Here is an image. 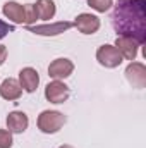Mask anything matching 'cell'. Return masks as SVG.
I'll list each match as a JSON object with an SVG mask.
<instances>
[{
	"label": "cell",
	"instance_id": "1",
	"mask_svg": "<svg viewBox=\"0 0 146 148\" xmlns=\"http://www.w3.org/2000/svg\"><path fill=\"white\" fill-rule=\"evenodd\" d=\"M112 24L119 36H129L138 45H143L146 41V0L117 2Z\"/></svg>",
	"mask_w": 146,
	"mask_h": 148
},
{
	"label": "cell",
	"instance_id": "7",
	"mask_svg": "<svg viewBox=\"0 0 146 148\" xmlns=\"http://www.w3.org/2000/svg\"><path fill=\"white\" fill-rule=\"evenodd\" d=\"M74 71V64L69 59H55L50 66H48V76L53 79H64L67 76H71Z\"/></svg>",
	"mask_w": 146,
	"mask_h": 148
},
{
	"label": "cell",
	"instance_id": "10",
	"mask_svg": "<svg viewBox=\"0 0 146 148\" xmlns=\"http://www.w3.org/2000/svg\"><path fill=\"white\" fill-rule=\"evenodd\" d=\"M38 83H40V76H38V73L33 67L21 69V73H19V84H21V88L24 91L33 93L38 88Z\"/></svg>",
	"mask_w": 146,
	"mask_h": 148
},
{
	"label": "cell",
	"instance_id": "18",
	"mask_svg": "<svg viewBox=\"0 0 146 148\" xmlns=\"http://www.w3.org/2000/svg\"><path fill=\"white\" fill-rule=\"evenodd\" d=\"M12 31H14V26H10V24H7L5 21L0 19V40L5 36L7 33H12Z\"/></svg>",
	"mask_w": 146,
	"mask_h": 148
},
{
	"label": "cell",
	"instance_id": "14",
	"mask_svg": "<svg viewBox=\"0 0 146 148\" xmlns=\"http://www.w3.org/2000/svg\"><path fill=\"white\" fill-rule=\"evenodd\" d=\"M36 7V12H38V17L43 19V21H48L55 16V3L53 0H38L35 3Z\"/></svg>",
	"mask_w": 146,
	"mask_h": 148
},
{
	"label": "cell",
	"instance_id": "13",
	"mask_svg": "<svg viewBox=\"0 0 146 148\" xmlns=\"http://www.w3.org/2000/svg\"><path fill=\"white\" fill-rule=\"evenodd\" d=\"M3 16L12 19L14 23H24V5L17 2H7L3 5Z\"/></svg>",
	"mask_w": 146,
	"mask_h": 148
},
{
	"label": "cell",
	"instance_id": "17",
	"mask_svg": "<svg viewBox=\"0 0 146 148\" xmlns=\"http://www.w3.org/2000/svg\"><path fill=\"white\" fill-rule=\"evenodd\" d=\"M12 147V134L7 129H0V148H10Z\"/></svg>",
	"mask_w": 146,
	"mask_h": 148
},
{
	"label": "cell",
	"instance_id": "11",
	"mask_svg": "<svg viewBox=\"0 0 146 148\" xmlns=\"http://www.w3.org/2000/svg\"><path fill=\"white\" fill-rule=\"evenodd\" d=\"M23 93V88L19 84V81L12 79V77H7L2 84H0V97L5 98V100H17Z\"/></svg>",
	"mask_w": 146,
	"mask_h": 148
},
{
	"label": "cell",
	"instance_id": "3",
	"mask_svg": "<svg viewBox=\"0 0 146 148\" xmlns=\"http://www.w3.org/2000/svg\"><path fill=\"white\" fill-rule=\"evenodd\" d=\"M74 26V23L69 21H59V23H53V24H41V26H26V29L29 33H35V35H41V36H57V35H62L64 31L71 29Z\"/></svg>",
	"mask_w": 146,
	"mask_h": 148
},
{
	"label": "cell",
	"instance_id": "15",
	"mask_svg": "<svg viewBox=\"0 0 146 148\" xmlns=\"http://www.w3.org/2000/svg\"><path fill=\"white\" fill-rule=\"evenodd\" d=\"M38 19V12L35 3H28L24 5V24L26 26H33V23H36Z\"/></svg>",
	"mask_w": 146,
	"mask_h": 148
},
{
	"label": "cell",
	"instance_id": "19",
	"mask_svg": "<svg viewBox=\"0 0 146 148\" xmlns=\"http://www.w3.org/2000/svg\"><path fill=\"white\" fill-rule=\"evenodd\" d=\"M5 59H7V47L5 45H0V66L5 62Z\"/></svg>",
	"mask_w": 146,
	"mask_h": 148
},
{
	"label": "cell",
	"instance_id": "8",
	"mask_svg": "<svg viewBox=\"0 0 146 148\" xmlns=\"http://www.w3.org/2000/svg\"><path fill=\"white\" fill-rule=\"evenodd\" d=\"M138 41H134L129 36H117L115 40V48L119 50V53L122 55V59L127 60H134L138 55Z\"/></svg>",
	"mask_w": 146,
	"mask_h": 148
},
{
	"label": "cell",
	"instance_id": "21",
	"mask_svg": "<svg viewBox=\"0 0 146 148\" xmlns=\"http://www.w3.org/2000/svg\"><path fill=\"white\" fill-rule=\"evenodd\" d=\"M117 2H124V0H117Z\"/></svg>",
	"mask_w": 146,
	"mask_h": 148
},
{
	"label": "cell",
	"instance_id": "6",
	"mask_svg": "<svg viewBox=\"0 0 146 148\" xmlns=\"http://www.w3.org/2000/svg\"><path fill=\"white\" fill-rule=\"evenodd\" d=\"M126 77L134 88H145L146 86V67L141 62H132L126 69Z\"/></svg>",
	"mask_w": 146,
	"mask_h": 148
},
{
	"label": "cell",
	"instance_id": "5",
	"mask_svg": "<svg viewBox=\"0 0 146 148\" xmlns=\"http://www.w3.org/2000/svg\"><path fill=\"white\" fill-rule=\"evenodd\" d=\"M96 60L103 66V67H117L122 62V55L119 53V50L112 45H102L96 52Z\"/></svg>",
	"mask_w": 146,
	"mask_h": 148
},
{
	"label": "cell",
	"instance_id": "12",
	"mask_svg": "<svg viewBox=\"0 0 146 148\" xmlns=\"http://www.w3.org/2000/svg\"><path fill=\"white\" fill-rule=\"evenodd\" d=\"M28 124H29V121H28V115L24 112L16 110L7 115V127L10 133H24Z\"/></svg>",
	"mask_w": 146,
	"mask_h": 148
},
{
	"label": "cell",
	"instance_id": "2",
	"mask_svg": "<svg viewBox=\"0 0 146 148\" xmlns=\"http://www.w3.org/2000/svg\"><path fill=\"white\" fill-rule=\"evenodd\" d=\"M64 124H65V115L57 110H43L38 115V129L46 134L57 133Z\"/></svg>",
	"mask_w": 146,
	"mask_h": 148
},
{
	"label": "cell",
	"instance_id": "9",
	"mask_svg": "<svg viewBox=\"0 0 146 148\" xmlns=\"http://www.w3.org/2000/svg\"><path fill=\"white\" fill-rule=\"evenodd\" d=\"M74 26L84 35H93L100 28V19L93 14H79L74 21Z\"/></svg>",
	"mask_w": 146,
	"mask_h": 148
},
{
	"label": "cell",
	"instance_id": "20",
	"mask_svg": "<svg viewBox=\"0 0 146 148\" xmlns=\"http://www.w3.org/2000/svg\"><path fill=\"white\" fill-rule=\"evenodd\" d=\"M59 148H74V147H71V145H62V147H59Z\"/></svg>",
	"mask_w": 146,
	"mask_h": 148
},
{
	"label": "cell",
	"instance_id": "4",
	"mask_svg": "<svg viewBox=\"0 0 146 148\" xmlns=\"http://www.w3.org/2000/svg\"><path fill=\"white\" fill-rule=\"evenodd\" d=\"M45 97H46V100L52 102V103H64V102L69 98V86L64 84L62 81L55 79V81H52V83L46 84V88H45Z\"/></svg>",
	"mask_w": 146,
	"mask_h": 148
},
{
	"label": "cell",
	"instance_id": "16",
	"mask_svg": "<svg viewBox=\"0 0 146 148\" xmlns=\"http://www.w3.org/2000/svg\"><path fill=\"white\" fill-rule=\"evenodd\" d=\"M88 5L96 12H107L112 7V0H88Z\"/></svg>",
	"mask_w": 146,
	"mask_h": 148
}]
</instances>
